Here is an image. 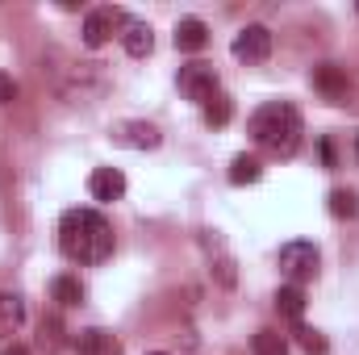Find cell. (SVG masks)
<instances>
[{
	"label": "cell",
	"mask_w": 359,
	"mask_h": 355,
	"mask_svg": "<svg viewBox=\"0 0 359 355\" xmlns=\"http://www.w3.org/2000/svg\"><path fill=\"white\" fill-rule=\"evenodd\" d=\"M25 322V301L17 293H0V335H17Z\"/></svg>",
	"instance_id": "obj_15"
},
{
	"label": "cell",
	"mask_w": 359,
	"mask_h": 355,
	"mask_svg": "<svg viewBox=\"0 0 359 355\" xmlns=\"http://www.w3.org/2000/svg\"><path fill=\"white\" fill-rule=\"evenodd\" d=\"M88 192H92V201H100V205L121 201V196H126V176H121L117 168H96L88 176Z\"/></svg>",
	"instance_id": "obj_9"
},
{
	"label": "cell",
	"mask_w": 359,
	"mask_h": 355,
	"mask_svg": "<svg viewBox=\"0 0 359 355\" xmlns=\"http://www.w3.org/2000/svg\"><path fill=\"white\" fill-rule=\"evenodd\" d=\"M113 142L134 147V151H155L163 138H159V130H155L151 121H121V126H117V134H113Z\"/></svg>",
	"instance_id": "obj_8"
},
{
	"label": "cell",
	"mask_w": 359,
	"mask_h": 355,
	"mask_svg": "<svg viewBox=\"0 0 359 355\" xmlns=\"http://www.w3.org/2000/svg\"><path fill=\"white\" fill-rule=\"evenodd\" d=\"M201 247H205V255H209V272L217 276V284H222V288H234V284H238V272H234V255L226 251L222 234H217V230H201Z\"/></svg>",
	"instance_id": "obj_5"
},
{
	"label": "cell",
	"mask_w": 359,
	"mask_h": 355,
	"mask_svg": "<svg viewBox=\"0 0 359 355\" xmlns=\"http://www.w3.org/2000/svg\"><path fill=\"white\" fill-rule=\"evenodd\" d=\"M126 25V13H117V8H92L88 17H84V46H104L117 29Z\"/></svg>",
	"instance_id": "obj_7"
},
{
	"label": "cell",
	"mask_w": 359,
	"mask_h": 355,
	"mask_svg": "<svg viewBox=\"0 0 359 355\" xmlns=\"http://www.w3.org/2000/svg\"><path fill=\"white\" fill-rule=\"evenodd\" d=\"M276 314H280L284 322L301 326V318H305V293H301V284H284V288H276Z\"/></svg>",
	"instance_id": "obj_12"
},
{
	"label": "cell",
	"mask_w": 359,
	"mask_h": 355,
	"mask_svg": "<svg viewBox=\"0 0 359 355\" xmlns=\"http://www.w3.org/2000/svg\"><path fill=\"white\" fill-rule=\"evenodd\" d=\"M318 264H322V255H318L313 243H284V247H280V267H284V276H288L292 284L313 280V276H318Z\"/></svg>",
	"instance_id": "obj_4"
},
{
	"label": "cell",
	"mask_w": 359,
	"mask_h": 355,
	"mask_svg": "<svg viewBox=\"0 0 359 355\" xmlns=\"http://www.w3.org/2000/svg\"><path fill=\"white\" fill-rule=\"evenodd\" d=\"M230 117H234V100H230L226 92H217V96L205 105V126H213V130H217V126H226Z\"/></svg>",
	"instance_id": "obj_20"
},
{
	"label": "cell",
	"mask_w": 359,
	"mask_h": 355,
	"mask_svg": "<svg viewBox=\"0 0 359 355\" xmlns=\"http://www.w3.org/2000/svg\"><path fill=\"white\" fill-rule=\"evenodd\" d=\"M330 213H334V217H355L359 196L351 192V188H334V192H330Z\"/></svg>",
	"instance_id": "obj_21"
},
{
	"label": "cell",
	"mask_w": 359,
	"mask_h": 355,
	"mask_svg": "<svg viewBox=\"0 0 359 355\" xmlns=\"http://www.w3.org/2000/svg\"><path fill=\"white\" fill-rule=\"evenodd\" d=\"M0 355H29V347H25V343H8Z\"/></svg>",
	"instance_id": "obj_24"
},
{
	"label": "cell",
	"mask_w": 359,
	"mask_h": 355,
	"mask_svg": "<svg viewBox=\"0 0 359 355\" xmlns=\"http://www.w3.org/2000/svg\"><path fill=\"white\" fill-rule=\"evenodd\" d=\"M8 100H17V84H13V76L0 72V105H8Z\"/></svg>",
	"instance_id": "obj_23"
},
{
	"label": "cell",
	"mask_w": 359,
	"mask_h": 355,
	"mask_svg": "<svg viewBox=\"0 0 359 355\" xmlns=\"http://www.w3.org/2000/svg\"><path fill=\"white\" fill-rule=\"evenodd\" d=\"M180 92L188 96V100H196L201 109L217 96V72H213V63H184L176 76Z\"/></svg>",
	"instance_id": "obj_3"
},
{
	"label": "cell",
	"mask_w": 359,
	"mask_h": 355,
	"mask_svg": "<svg viewBox=\"0 0 359 355\" xmlns=\"http://www.w3.org/2000/svg\"><path fill=\"white\" fill-rule=\"evenodd\" d=\"M247 130H251V138H255L259 147H268L271 155H280V159L297 155L301 134H305L301 109L288 105V100H271V105H264V109H255L251 121H247Z\"/></svg>",
	"instance_id": "obj_2"
},
{
	"label": "cell",
	"mask_w": 359,
	"mask_h": 355,
	"mask_svg": "<svg viewBox=\"0 0 359 355\" xmlns=\"http://www.w3.org/2000/svg\"><path fill=\"white\" fill-rule=\"evenodd\" d=\"M151 355H163V351H151Z\"/></svg>",
	"instance_id": "obj_25"
},
{
	"label": "cell",
	"mask_w": 359,
	"mask_h": 355,
	"mask_svg": "<svg viewBox=\"0 0 359 355\" xmlns=\"http://www.w3.org/2000/svg\"><path fill=\"white\" fill-rule=\"evenodd\" d=\"M230 51H234L238 63H264L271 55V29L268 25H247V29H238Z\"/></svg>",
	"instance_id": "obj_6"
},
{
	"label": "cell",
	"mask_w": 359,
	"mask_h": 355,
	"mask_svg": "<svg viewBox=\"0 0 359 355\" xmlns=\"http://www.w3.org/2000/svg\"><path fill=\"white\" fill-rule=\"evenodd\" d=\"M313 88L322 92L326 100H343V96H347V88H351V84H347V76H343V72H339L334 63H322V67L313 72Z\"/></svg>",
	"instance_id": "obj_13"
},
{
	"label": "cell",
	"mask_w": 359,
	"mask_h": 355,
	"mask_svg": "<svg viewBox=\"0 0 359 355\" xmlns=\"http://www.w3.org/2000/svg\"><path fill=\"white\" fill-rule=\"evenodd\" d=\"M50 301H59L63 309L80 305V301H84V284H80V276H55V280H50Z\"/></svg>",
	"instance_id": "obj_16"
},
{
	"label": "cell",
	"mask_w": 359,
	"mask_h": 355,
	"mask_svg": "<svg viewBox=\"0 0 359 355\" xmlns=\"http://www.w3.org/2000/svg\"><path fill=\"white\" fill-rule=\"evenodd\" d=\"M251 355H288V339H284L276 326H264V330H255V339H251Z\"/></svg>",
	"instance_id": "obj_17"
},
{
	"label": "cell",
	"mask_w": 359,
	"mask_h": 355,
	"mask_svg": "<svg viewBox=\"0 0 359 355\" xmlns=\"http://www.w3.org/2000/svg\"><path fill=\"white\" fill-rule=\"evenodd\" d=\"M209 42V25L201 17H180L176 21V46L180 51H201Z\"/></svg>",
	"instance_id": "obj_14"
},
{
	"label": "cell",
	"mask_w": 359,
	"mask_h": 355,
	"mask_svg": "<svg viewBox=\"0 0 359 355\" xmlns=\"http://www.w3.org/2000/svg\"><path fill=\"white\" fill-rule=\"evenodd\" d=\"M76 355H121V343H117L109 330L88 326V330L76 335Z\"/></svg>",
	"instance_id": "obj_11"
},
{
	"label": "cell",
	"mask_w": 359,
	"mask_h": 355,
	"mask_svg": "<svg viewBox=\"0 0 359 355\" xmlns=\"http://www.w3.org/2000/svg\"><path fill=\"white\" fill-rule=\"evenodd\" d=\"M121 46H126V55L147 59V55L155 51V34H151V25H147V21L126 17V25H121Z\"/></svg>",
	"instance_id": "obj_10"
},
{
	"label": "cell",
	"mask_w": 359,
	"mask_h": 355,
	"mask_svg": "<svg viewBox=\"0 0 359 355\" xmlns=\"http://www.w3.org/2000/svg\"><path fill=\"white\" fill-rule=\"evenodd\" d=\"M259 176H264V163H259L255 155H234V163H230V184H255Z\"/></svg>",
	"instance_id": "obj_18"
},
{
	"label": "cell",
	"mask_w": 359,
	"mask_h": 355,
	"mask_svg": "<svg viewBox=\"0 0 359 355\" xmlns=\"http://www.w3.org/2000/svg\"><path fill=\"white\" fill-rule=\"evenodd\" d=\"M59 251L72 264H104L113 255V226L96 209H67L59 217Z\"/></svg>",
	"instance_id": "obj_1"
},
{
	"label": "cell",
	"mask_w": 359,
	"mask_h": 355,
	"mask_svg": "<svg viewBox=\"0 0 359 355\" xmlns=\"http://www.w3.org/2000/svg\"><path fill=\"white\" fill-rule=\"evenodd\" d=\"M38 347L46 355H55L63 347V322H59V314H46L42 318V335H38Z\"/></svg>",
	"instance_id": "obj_19"
},
{
	"label": "cell",
	"mask_w": 359,
	"mask_h": 355,
	"mask_svg": "<svg viewBox=\"0 0 359 355\" xmlns=\"http://www.w3.org/2000/svg\"><path fill=\"white\" fill-rule=\"evenodd\" d=\"M297 343H301L305 355H326V339L318 330H309V326H297Z\"/></svg>",
	"instance_id": "obj_22"
}]
</instances>
